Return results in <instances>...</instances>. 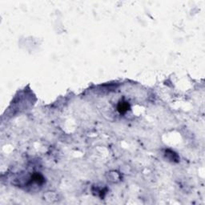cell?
<instances>
[{"instance_id":"cell-1","label":"cell","mask_w":205,"mask_h":205,"mask_svg":"<svg viewBox=\"0 0 205 205\" xmlns=\"http://www.w3.org/2000/svg\"><path fill=\"white\" fill-rule=\"evenodd\" d=\"M130 109V104L126 101H120L119 103L117 110L120 114L126 113Z\"/></svg>"},{"instance_id":"cell-2","label":"cell","mask_w":205,"mask_h":205,"mask_svg":"<svg viewBox=\"0 0 205 205\" xmlns=\"http://www.w3.org/2000/svg\"><path fill=\"white\" fill-rule=\"evenodd\" d=\"M31 180L39 184H42V183L44 182V179H43V177L42 176V175L39 174V173L34 174L33 175H32V177H31Z\"/></svg>"}]
</instances>
